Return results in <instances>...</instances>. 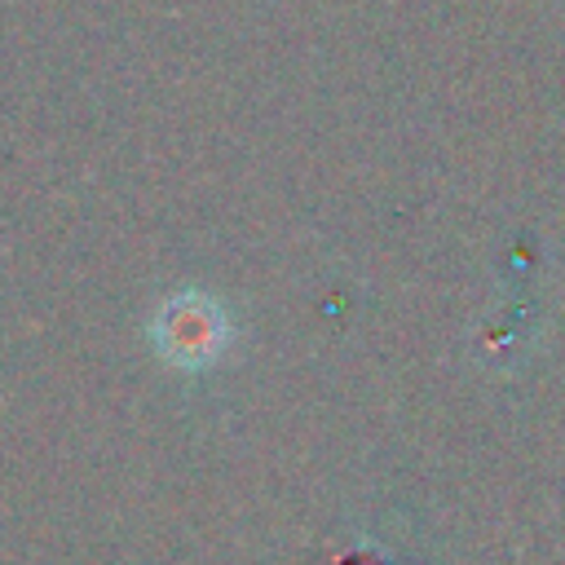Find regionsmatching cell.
<instances>
[{
	"mask_svg": "<svg viewBox=\"0 0 565 565\" xmlns=\"http://www.w3.org/2000/svg\"><path fill=\"white\" fill-rule=\"evenodd\" d=\"M150 335H154V349L163 353V362H172L181 371H203V366L221 362V353L234 340V327L212 296L181 291L159 305Z\"/></svg>",
	"mask_w": 565,
	"mask_h": 565,
	"instance_id": "6da1fadb",
	"label": "cell"
}]
</instances>
